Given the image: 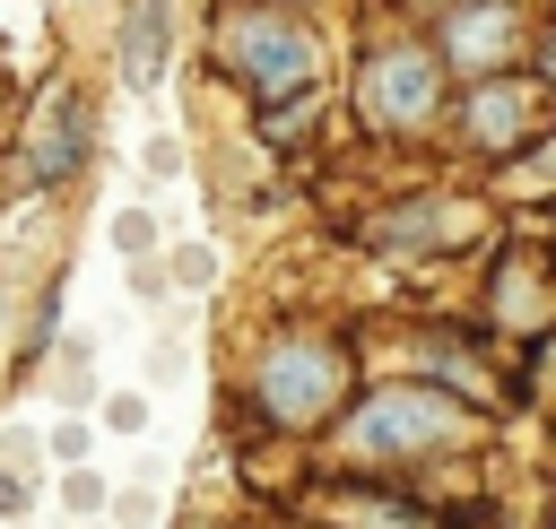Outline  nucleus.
Returning <instances> with one entry per match:
<instances>
[{"mask_svg":"<svg viewBox=\"0 0 556 529\" xmlns=\"http://www.w3.org/2000/svg\"><path fill=\"white\" fill-rule=\"evenodd\" d=\"M469 442H478V408L426 382H374L330 416V460L348 477H417L434 460H460Z\"/></svg>","mask_w":556,"mask_h":529,"instance_id":"obj_1","label":"nucleus"},{"mask_svg":"<svg viewBox=\"0 0 556 529\" xmlns=\"http://www.w3.org/2000/svg\"><path fill=\"white\" fill-rule=\"evenodd\" d=\"M348 347L330 330H278L252 364V416L269 434H330V416L348 408Z\"/></svg>","mask_w":556,"mask_h":529,"instance_id":"obj_2","label":"nucleus"},{"mask_svg":"<svg viewBox=\"0 0 556 529\" xmlns=\"http://www.w3.org/2000/svg\"><path fill=\"white\" fill-rule=\"evenodd\" d=\"M217 61L261 95H304L313 87V35L278 9H235L226 35H217Z\"/></svg>","mask_w":556,"mask_h":529,"instance_id":"obj_3","label":"nucleus"},{"mask_svg":"<svg viewBox=\"0 0 556 529\" xmlns=\"http://www.w3.org/2000/svg\"><path fill=\"white\" fill-rule=\"evenodd\" d=\"M304 520H313V529H443L434 503H417V494H400V486H374V477L313 486V494H304Z\"/></svg>","mask_w":556,"mask_h":529,"instance_id":"obj_4","label":"nucleus"},{"mask_svg":"<svg viewBox=\"0 0 556 529\" xmlns=\"http://www.w3.org/2000/svg\"><path fill=\"white\" fill-rule=\"evenodd\" d=\"M365 113H374V121H391V130L426 121V113H434V61H426L417 43L382 52V61L365 69Z\"/></svg>","mask_w":556,"mask_h":529,"instance_id":"obj_5","label":"nucleus"},{"mask_svg":"<svg viewBox=\"0 0 556 529\" xmlns=\"http://www.w3.org/2000/svg\"><path fill=\"white\" fill-rule=\"evenodd\" d=\"M78 147H87V104H78V87H61L43 104V121H35V182L78 173Z\"/></svg>","mask_w":556,"mask_h":529,"instance_id":"obj_6","label":"nucleus"},{"mask_svg":"<svg viewBox=\"0 0 556 529\" xmlns=\"http://www.w3.org/2000/svg\"><path fill=\"white\" fill-rule=\"evenodd\" d=\"M156 69H165V0H130V17H122V78L148 87Z\"/></svg>","mask_w":556,"mask_h":529,"instance_id":"obj_7","label":"nucleus"},{"mask_svg":"<svg viewBox=\"0 0 556 529\" xmlns=\"http://www.w3.org/2000/svg\"><path fill=\"white\" fill-rule=\"evenodd\" d=\"M469 130L504 147V139L521 130V87H495V95H478V104H469Z\"/></svg>","mask_w":556,"mask_h":529,"instance_id":"obj_8","label":"nucleus"},{"mask_svg":"<svg viewBox=\"0 0 556 529\" xmlns=\"http://www.w3.org/2000/svg\"><path fill=\"white\" fill-rule=\"evenodd\" d=\"M61 503H70L78 520H96V512H113V486L96 477V460H87V468H61Z\"/></svg>","mask_w":556,"mask_h":529,"instance_id":"obj_9","label":"nucleus"},{"mask_svg":"<svg viewBox=\"0 0 556 529\" xmlns=\"http://www.w3.org/2000/svg\"><path fill=\"white\" fill-rule=\"evenodd\" d=\"M113 243H122V260H148V251H156V217H148V208H122V217H113Z\"/></svg>","mask_w":556,"mask_h":529,"instance_id":"obj_10","label":"nucleus"},{"mask_svg":"<svg viewBox=\"0 0 556 529\" xmlns=\"http://www.w3.org/2000/svg\"><path fill=\"white\" fill-rule=\"evenodd\" d=\"M52 460H61V468H87V460H96V434H87V425H52Z\"/></svg>","mask_w":556,"mask_h":529,"instance_id":"obj_11","label":"nucleus"},{"mask_svg":"<svg viewBox=\"0 0 556 529\" xmlns=\"http://www.w3.org/2000/svg\"><path fill=\"white\" fill-rule=\"evenodd\" d=\"M26 512H35V477L0 468V520H26Z\"/></svg>","mask_w":556,"mask_h":529,"instance_id":"obj_12","label":"nucleus"},{"mask_svg":"<svg viewBox=\"0 0 556 529\" xmlns=\"http://www.w3.org/2000/svg\"><path fill=\"white\" fill-rule=\"evenodd\" d=\"M104 425H113V434H148V399H130V390L104 399Z\"/></svg>","mask_w":556,"mask_h":529,"instance_id":"obj_13","label":"nucleus"},{"mask_svg":"<svg viewBox=\"0 0 556 529\" xmlns=\"http://www.w3.org/2000/svg\"><path fill=\"white\" fill-rule=\"evenodd\" d=\"M174 529H235V520H217V512H182Z\"/></svg>","mask_w":556,"mask_h":529,"instance_id":"obj_14","label":"nucleus"},{"mask_svg":"<svg viewBox=\"0 0 556 529\" xmlns=\"http://www.w3.org/2000/svg\"><path fill=\"white\" fill-rule=\"evenodd\" d=\"M547 69H556V43H547Z\"/></svg>","mask_w":556,"mask_h":529,"instance_id":"obj_15","label":"nucleus"},{"mask_svg":"<svg viewBox=\"0 0 556 529\" xmlns=\"http://www.w3.org/2000/svg\"><path fill=\"white\" fill-rule=\"evenodd\" d=\"M547 529H556V503H547Z\"/></svg>","mask_w":556,"mask_h":529,"instance_id":"obj_16","label":"nucleus"}]
</instances>
